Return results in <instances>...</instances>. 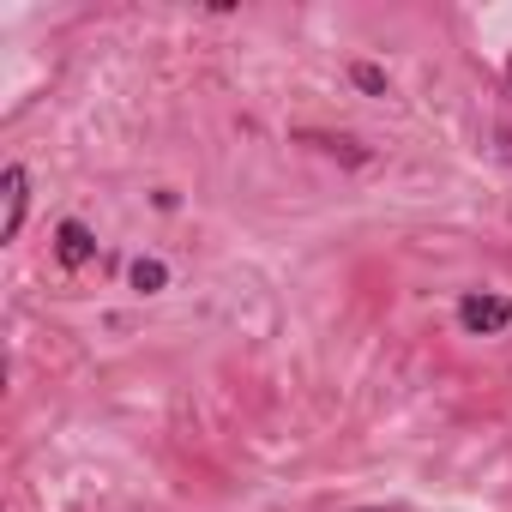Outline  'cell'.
Returning <instances> with one entry per match:
<instances>
[{
    "instance_id": "obj_3",
    "label": "cell",
    "mask_w": 512,
    "mask_h": 512,
    "mask_svg": "<svg viewBox=\"0 0 512 512\" xmlns=\"http://www.w3.org/2000/svg\"><path fill=\"white\" fill-rule=\"evenodd\" d=\"M55 253H61V266H67V272H79L91 253H97V235H91L79 217H67V223L55 229Z\"/></svg>"
},
{
    "instance_id": "obj_5",
    "label": "cell",
    "mask_w": 512,
    "mask_h": 512,
    "mask_svg": "<svg viewBox=\"0 0 512 512\" xmlns=\"http://www.w3.org/2000/svg\"><path fill=\"white\" fill-rule=\"evenodd\" d=\"M350 79H356L362 91H386V67H374V61H356V67H350Z\"/></svg>"
},
{
    "instance_id": "obj_2",
    "label": "cell",
    "mask_w": 512,
    "mask_h": 512,
    "mask_svg": "<svg viewBox=\"0 0 512 512\" xmlns=\"http://www.w3.org/2000/svg\"><path fill=\"white\" fill-rule=\"evenodd\" d=\"M0 193H7V223H0V241H19L25 205H31V175H25L19 163H7V175H0Z\"/></svg>"
},
{
    "instance_id": "obj_7",
    "label": "cell",
    "mask_w": 512,
    "mask_h": 512,
    "mask_svg": "<svg viewBox=\"0 0 512 512\" xmlns=\"http://www.w3.org/2000/svg\"><path fill=\"white\" fill-rule=\"evenodd\" d=\"M374 512H386V506H374Z\"/></svg>"
},
{
    "instance_id": "obj_1",
    "label": "cell",
    "mask_w": 512,
    "mask_h": 512,
    "mask_svg": "<svg viewBox=\"0 0 512 512\" xmlns=\"http://www.w3.org/2000/svg\"><path fill=\"white\" fill-rule=\"evenodd\" d=\"M458 326L470 338H494V332L512 326V302L506 296H488V290H470V296H458Z\"/></svg>"
},
{
    "instance_id": "obj_6",
    "label": "cell",
    "mask_w": 512,
    "mask_h": 512,
    "mask_svg": "<svg viewBox=\"0 0 512 512\" xmlns=\"http://www.w3.org/2000/svg\"><path fill=\"white\" fill-rule=\"evenodd\" d=\"M506 85H512V61H506Z\"/></svg>"
},
{
    "instance_id": "obj_4",
    "label": "cell",
    "mask_w": 512,
    "mask_h": 512,
    "mask_svg": "<svg viewBox=\"0 0 512 512\" xmlns=\"http://www.w3.org/2000/svg\"><path fill=\"white\" fill-rule=\"evenodd\" d=\"M169 284V272H163V260H133V290H145V296H157Z\"/></svg>"
}]
</instances>
